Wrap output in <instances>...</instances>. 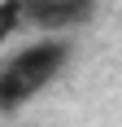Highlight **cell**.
<instances>
[{
    "label": "cell",
    "instance_id": "cell-3",
    "mask_svg": "<svg viewBox=\"0 0 122 127\" xmlns=\"http://www.w3.org/2000/svg\"><path fill=\"white\" fill-rule=\"evenodd\" d=\"M22 26V0H0V44Z\"/></svg>",
    "mask_w": 122,
    "mask_h": 127
},
{
    "label": "cell",
    "instance_id": "cell-2",
    "mask_svg": "<svg viewBox=\"0 0 122 127\" xmlns=\"http://www.w3.org/2000/svg\"><path fill=\"white\" fill-rule=\"evenodd\" d=\"M92 18V0H22V22L39 31H70Z\"/></svg>",
    "mask_w": 122,
    "mask_h": 127
},
{
    "label": "cell",
    "instance_id": "cell-1",
    "mask_svg": "<svg viewBox=\"0 0 122 127\" xmlns=\"http://www.w3.org/2000/svg\"><path fill=\"white\" fill-rule=\"evenodd\" d=\"M65 57H70V44H65V39L26 44V48L0 70V110H13V105L31 101L35 92H44V83H52V79L61 75Z\"/></svg>",
    "mask_w": 122,
    "mask_h": 127
}]
</instances>
